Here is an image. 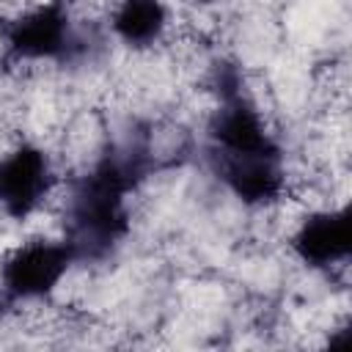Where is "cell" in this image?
<instances>
[{
	"label": "cell",
	"mask_w": 352,
	"mask_h": 352,
	"mask_svg": "<svg viewBox=\"0 0 352 352\" xmlns=\"http://www.w3.org/2000/svg\"><path fill=\"white\" fill-rule=\"evenodd\" d=\"M80 264L66 239H28L0 261V305L16 308L50 297L69 270Z\"/></svg>",
	"instance_id": "cell-2"
},
{
	"label": "cell",
	"mask_w": 352,
	"mask_h": 352,
	"mask_svg": "<svg viewBox=\"0 0 352 352\" xmlns=\"http://www.w3.org/2000/svg\"><path fill=\"white\" fill-rule=\"evenodd\" d=\"M6 58L14 63L66 60L80 50V33L66 0H47L16 14L3 30Z\"/></svg>",
	"instance_id": "cell-3"
},
{
	"label": "cell",
	"mask_w": 352,
	"mask_h": 352,
	"mask_svg": "<svg viewBox=\"0 0 352 352\" xmlns=\"http://www.w3.org/2000/svg\"><path fill=\"white\" fill-rule=\"evenodd\" d=\"M195 3H201V6H212V3H220V0H195Z\"/></svg>",
	"instance_id": "cell-7"
},
{
	"label": "cell",
	"mask_w": 352,
	"mask_h": 352,
	"mask_svg": "<svg viewBox=\"0 0 352 352\" xmlns=\"http://www.w3.org/2000/svg\"><path fill=\"white\" fill-rule=\"evenodd\" d=\"M140 154L110 151L74 176L66 190V234L77 261L107 258L129 234V195L143 179Z\"/></svg>",
	"instance_id": "cell-1"
},
{
	"label": "cell",
	"mask_w": 352,
	"mask_h": 352,
	"mask_svg": "<svg viewBox=\"0 0 352 352\" xmlns=\"http://www.w3.org/2000/svg\"><path fill=\"white\" fill-rule=\"evenodd\" d=\"M292 253L311 270H330L344 264L352 250V214L349 206L311 212L297 223L289 236Z\"/></svg>",
	"instance_id": "cell-5"
},
{
	"label": "cell",
	"mask_w": 352,
	"mask_h": 352,
	"mask_svg": "<svg viewBox=\"0 0 352 352\" xmlns=\"http://www.w3.org/2000/svg\"><path fill=\"white\" fill-rule=\"evenodd\" d=\"M58 173L50 154L36 143H16L0 154V214L33 217L55 192Z\"/></svg>",
	"instance_id": "cell-4"
},
{
	"label": "cell",
	"mask_w": 352,
	"mask_h": 352,
	"mask_svg": "<svg viewBox=\"0 0 352 352\" xmlns=\"http://www.w3.org/2000/svg\"><path fill=\"white\" fill-rule=\"evenodd\" d=\"M170 14L162 0H113L110 30L129 50H151L168 33Z\"/></svg>",
	"instance_id": "cell-6"
}]
</instances>
